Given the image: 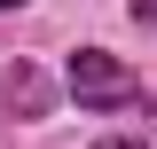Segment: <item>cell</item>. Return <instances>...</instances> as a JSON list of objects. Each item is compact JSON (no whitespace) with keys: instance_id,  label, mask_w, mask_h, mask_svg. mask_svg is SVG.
Here are the masks:
<instances>
[{"instance_id":"obj_3","label":"cell","mask_w":157,"mask_h":149,"mask_svg":"<svg viewBox=\"0 0 157 149\" xmlns=\"http://www.w3.org/2000/svg\"><path fill=\"white\" fill-rule=\"evenodd\" d=\"M94 149H149V141H94Z\"/></svg>"},{"instance_id":"obj_4","label":"cell","mask_w":157,"mask_h":149,"mask_svg":"<svg viewBox=\"0 0 157 149\" xmlns=\"http://www.w3.org/2000/svg\"><path fill=\"white\" fill-rule=\"evenodd\" d=\"M0 8H24V0H0Z\"/></svg>"},{"instance_id":"obj_1","label":"cell","mask_w":157,"mask_h":149,"mask_svg":"<svg viewBox=\"0 0 157 149\" xmlns=\"http://www.w3.org/2000/svg\"><path fill=\"white\" fill-rule=\"evenodd\" d=\"M63 78H71V94H78V110H126V102H141V78L126 71L118 55H102V47H78Z\"/></svg>"},{"instance_id":"obj_2","label":"cell","mask_w":157,"mask_h":149,"mask_svg":"<svg viewBox=\"0 0 157 149\" xmlns=\"http://www.w3.org/2000/svg\"><path fill=\"white\" fill-rule=\"evenodd\" d=\"M134 24H157V0H134Z\"/></svg>"}]
</instances>
